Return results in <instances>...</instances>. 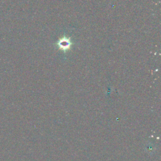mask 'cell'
I'll list each match as a JSON object with an SVG mask.
<instances>
[{
    "label": "cell",
    "instance_id": "obj_1",
    "mask_svg": "<svg viewBox=\"0 0 161 161\" xmlns=\"http://www.w3.org/2000/svg\"><path fill=\"white\" fill-rule=\"evenodd\" d=\"M73 43L69 37H67L66 36L60 38L58 42H57V45L58 48L60 50H62L63 52H66L67 50H69L70 49V47L73 45Z\"/></svg>",
    "mask_w": 161,
    "mask_h": 161
}]
</instances>
